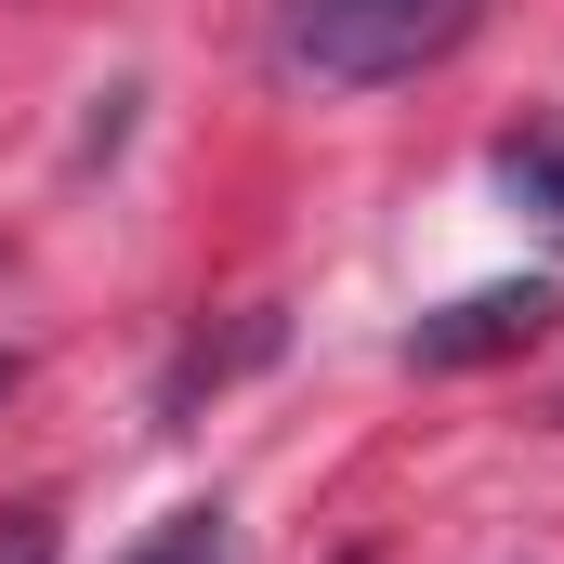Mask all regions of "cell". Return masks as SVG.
I'll return each mask as SVG.
<instances>
[{
	"label": "cell",
	"instance_id": "277c9868",
	"mask_svg": "<svg viewBox=\"0 0 564 564\" xmlns=\"http://www.w3.org/2000/svg\"><path fill=\"white\" fill-rule=\"evenodd\" d=\"M224 552H237V539H224V512H171V525H158L144 552H119V564H224Z\"/></svg>",
	"mask_w": 564,
	"mask_h": 564
},
{
	"label": "cell",
	"instance_id": "6da1fadb",
	"mask_svg": "<svg viewBox=\"0 0 564 564\" xmlns=\"http://www.w3.org/2000/svg\"><path fill=\"white\" fill-rule=\"evenodd\" d=\"M486 0H276V53L328 93H381V79H421L473 40Z\"/></svg>",
	"mask_w": 564,
	"mask_h": 564
},
{
	"label": "cell",
	"instance_id": "3957f363",
	"mask_svg": "<svg viewBox=\"0 0 564 564\" xmlns=\"http://www.w3.org/2000/svg\"><path fill=\"white\" fill-rule=\"evenodd\" d=\"M499 184L564 237V132H512V144H499Z\"/></svg>",
	"mask_w": 564,
	"mask_h": 564
},
{
	"label": "cell",
	"instance_id": "7a4b0ae2",
	"mask_svg": "<svg viewBox=\"0 0 564 564\" xmlns=\"http://www.w3.org/2000/svg\"><path fill=\"white\" fill-rule=\"evenodd\" d=\"M564 289L552 276H499V289H459V302H433L421 328H408V368L446 381V368H499V355H525V341H552Z\"/></svg>",
	"mask_w": 564,
	"mask_h": 564
}]
</instances>
